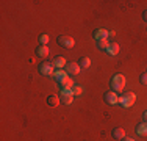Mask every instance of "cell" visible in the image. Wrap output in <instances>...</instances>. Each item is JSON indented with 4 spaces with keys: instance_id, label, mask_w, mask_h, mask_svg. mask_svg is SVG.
Masks as SVG:
<instances>
[{
    "instance_id": "1",
    "label": "cell",
    "mask_w": 147,
    "mask_h": 141,
    "mask_svg": "<svg viewBox=\"0 0 147 141\" xmlns=\"http://www.w3.org/2000/svg\"><path fill=\"white\" fill-rule=\"evenodd\" d=\"M124 88H125V75L116 74V75L111 79V89H113L114 93H121V91H124Z\"/></svg>"
},
{
    "instance_id": "2",
    "label": "cell",
    "mask_w": 147,
    "mask_h": 141,
    "mask_svg": "<svg viewBox=\"0 0 147 141\" xmlns=\"http://www.w3.org/2000/svg\"><path fill=\"white\" fill-rule=\"evenodd\" d=\"M135 100H136V96L131 91H125V93H122V96L119 97V104L124 108H130L131 105L135 104Z\"/></svg>"
},
{
    "instance_id": "3",
    "label": "cell",
    "mask_w": 147,
    "mask_h": 141,
    "mask_svg": "<svg viewBox=\"0 0 147 141\" xmlns=\"http://www.w3.org/2000/svg\"><path fill=\"white\" fill-rule=\"evenodd\" d=\"M59 102L61 104H64V105H71L72 104V100H74V93H72V89H63L61 93H59Z\"/></svg>"
},
{
    "instance_id": "4",
    "label": "cell",
    "mask_w": 147,
    "mask_h": 141,
    "mask_svg": "<svg viewBox=\"0 0 147 141\" xmlns=\"http://www.w3.org/2000/svg\"><path fill=\"white\" fill-rule=\"evenodd\" d=\"M55 66H53V63H50V61H42L39 64V72L42 74V75H53V72H55Z\"/></svg>"
},
{
    "instance_id": "5",
    "label": "cell",
    "mask_w": 147,
    "mask_h": 141,
    "mask_svg": "<svg viewBox=\"0 0 147 141\" xmlns=\"http://www.w3.org/2000/svg\"><path fill=\"white\" fill-rule=\"evenodd\" d=\"M58 44L61 45V47H66V49H72L74 45H75V39L71 36H64V35H61V36H58Z\"/></svg>"
},
{
    "instance_id": "6",
    "label": "cell",
    "mask_w": 147,
    "mask_h": 141,
    "mask_svg": "<svg viewBox=\"0 0 147 141\" xmlns=\"http://www.w3.org/2000/svg\"><path fill=\"white\" fill-rule=\"evenodd\" d=\"M103 99H105V102H107L108 105H116L119 104V96L114 91H107V93L103 94Z\"/></svg>"
},
{
    "instance_id": "7",
    "label": "cell",
    "mask_w": 147,
    "mask_h": 141,
    "mask_svg": "<svg viewBox=\"0 0 147 141\" xmlns=\"http://www.w3.org/2000/svg\"><path fill=\"white\" fill-rule=\"evenodd\" d=\"M66 72L69 74V75H77V74L80 72V64L78 63H67L66 64Z\"/></svg>"
},
{
    "instance_id": "8",
    "label": "cell",
    "mask_w": 147,
    "mask_h": 141,
    "mask_svg": "<svg viewBox=\"0 0 147 141\" xmlns=\"http://www.w3.org/2000/svg\"><path fill=\"white\" fill-rule=\"evenodd\" d=\"M92 36H94V39H96V41L107 39V38H108V31H107V30H103V28H97V30H94Z\"/></svg>"
},
{
    "instance_id": "9",
    "label": "cell",
    "mask_w": 147,
    "mask_h": 141,
    "mask_svg": "<svg viewBox=\"0 0 147 141\" xmlns=\"http://www.w3.org/2000/svg\"><path fill=\"white\" fill-rule=\"evenodd\" d=\"M111 136H113L114 140L122 141L125 138V129H122V127H116V129L113 130V133H111Z\"/></svg>"
},
{
    "instance_id": "10",
    "label": "cell",
    "mask_w": 147,
    "mask_h": 141,
    "mask_svg": "<svg viewBox=\"0 0 147 141\" xmlns=\"http://www.w3.org/2000/svg\"><path fill=\"white\" fill-rule=\"evenodd\" d=\"M107 54L111 55V56L119 54V44L117 42H110V45H108V49H107Z\"/></svg>"
},
{
    "instance_id": "11",
    "label": "cell",
    "mask_w": 147,
    "mask_h": 141,
    "mask_svg": "<svg viewBox=\"0 0 147 141\" xmlns=\"http://www.w3.org/2000/svg\"><path fill=\"white\" fill-rule=\"evenodd\" d=\"M52 63H53V66H55V68H58V69L66 68V64H67V63H66V60L63 58V56H55Z\"/></svg>"
},
{
    "instance_id": "12",
    "label": "cell",
    "mask_w": 147,
    "mask_h": 141,
    "mask_svg": "<svg viewBox=\"0 0 147 141\" xmlns=\"http://www.w3.org/2000/svg\"><path fill=\"white\" fill-rule=\"evenodd\" d=\"M66 77H67V72H66V70H63V69H58L57 72H53V79L57 80L58 83H61Z\"/></svg>"
},
{
    "instance_id": "13",
    "label": "cell",
    "mask_w": 147,
    "mask_h": 141,
    "mask_svg": "<svg viewBox=\"0 0 147 141\" xmlns=\"http://www.w3.org/2000/svg\"><path fill=\"white\" fill-rule=\"evenodd\" d=\"M59 85V88H61V91L63 89H72V86H74V82H72V79H69V77H66L64 80H63L61 83H58Z\"/></svg>"
},
{
    "instance_id": "14",
    "label": "cell",
    "mask_w": 147,
    "mask_h": 141,
    "mask_svg": "<svg viewBox=\"0 0 147 141\" xmlns=\"http://www.w3.org/2000/svg\"><path fill=\"white\" fill-rule=\"evenodd\" d=\"M49 54H50V50H49L47 45H39V47L36 49V55L41 56V58H45V56H47Z\"/></svg>"
},
{
    "instance_id": "15",
    "label": "cell",
    "mask_w": 147,
    "mask_h": 141,
    "mask_svg": "<svg viewBox=\"0 0 147 141\" xmlns=\"http://www.w3.org/2000/svg\"><path fill=\"white\" fill-rule=\"evenodd\" d=\"M136 132H138V135L141 136H147V122L142 121L141 124L138 125V129H136Z\"/></svg>"
},
{
    "instance_id": "16",
    "label": "cell",
    "mask_w": 147,
    "mask_h": 141,
    "mask_svg": "<svg viewBox=\"0 0 147 141\" xmlns=\"http://www.w3.org/2000/svg\"><path fill=\"white\" fill-rule=\"evenodd\" d=\"M96 44H97V49H99V50H105V52H107L108 45H110V41H108V39H102V41H96Z\"/></svg>"
},
{
    "instance_id": "17",
    "label": "cell",
    "mask_w": 147,
    "mask_h": 141,
    "mask_svg": "<svg viewBox=\"0 0 147 141\" xmlns=\"http://www.w3.org/2000/svg\"><path fill=\"white\" fill-rule=\"evenodd\" d=\"M78 64H80V68H85V69H88L89 66H91V60L88 58V56H82V58L78 60Z\"/></svg>"
},
{
    "instance_id": "18",
    "label": "cell",
    "mask_w": 147,
    "mask_h": 141,
    "mask_svg": "<svg viewBox=\"0 0 147 141\" xmlns=\"http://www.w3.org/2000/svg\"><path fill=\"white\" fill-rule=\"evenodd\" d=\"M47 104L50 105V107H57V105H59V97L52 94V96L47 97Z\"/></svg>"
},
{
    "instance_id": "19",
    "label": "cell",
    "mask_w": 147,
    "mask_h": 141,
    "mask_svg": "<svg viewBox=\"0 0 147 141\" xmlns=\"http://www.w3.org/2000/svg\"><path fill=\"white\" fill-rule=\"evenodd\" d=\"M49 41H50V38H49V35H41L39 36V42H41V45H47L49 44Z\"/></svg>"
},
{
    "instance_id": "20",
    "label": "cell",
    "mask_w": 147,
    "mask_h": 141,
    "mask_svg": "<svg viewBox=\"0 0 147 141\" xmlns=\"http://www.w3.org/2000/svg\"><path fill=\"white\" fill-rule=\"evenodd\" d=\"M72 93H74V96H80V94L83 93V88L78 86V85H75V86H72Z\"/></svg>"
},
{
    "instance_id": "21",
    "label": "cell",
    "mask_w": 147,
    "mask_h": 141,
    "mask_svg": "<svg viewBox=\"0 0 147 141\" xmlns=\"http://www.w3.org/2000/svg\"><path fill=\"white\" fill-rule=\"evenodd\" d=\"M139 82H141V85H147V72L141 74V77H139Z\"/></svg>"
},
{
    "instance_id": "22",
    "label": "cell",
    "mask_w": 147,
    "mask_h": 141,
    "mask_svg": "<svg viewBox=\"0 0 147 141\" xmlns=\"http://www.w3.org/2000/svg\"><path fill=\"white\" fill-rule=\"evenodd\" d=\"M142 17H144V20H146V22H147V9H146L144 13H142Z\"/></svg>"
},
{
    "instance_id": "23",
    "label": "cell",
    "mask_w": 147,
    "mask_h": 141,
    "mask_svg": "<svg viewBox=\"0 0 147 141\" xmlns=\"http://www.w3.org/2000/svg\"><path fill=\"white\" fill-rule=\"evenodd\" d=\"M142 119H144V122H147V111H144V115H142Z\"/></svg>"
},
{
    "instance_id": "24",
    "label": "cell",
    "mask_w": 147,
    "mask_h": 141,
    "mask_svg": "<svg viewBox=\"0 0 147 141\" xmlns=\"http://www.w3.org/2000/svg\"><path fill=\"white\" fill-rule=\"evenodd\" d=\"M122 141H135V140H133V138H124Z\"/></svg>"
}]
</instances>
